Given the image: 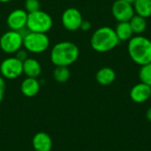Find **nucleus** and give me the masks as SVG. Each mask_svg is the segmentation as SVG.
Masks as SVG:
<instances>
[{"label": "nucleus", "mask_w": 151, "mask_h": 151, "mask_svg": "<svg viewBox=\"0 0 151 151\" xmlns=\"http://www.w3.org/2000/svg\"><path fill=\"white\" fill-rule=\"evenodd\" d=\"M23 46L31 53H42L50 46V39L44 33L29 32L23 36Z\"/></svg>", "instance_id": "nucleus-5"}, {"label": "nucleus", "mask_w": 151, "mask_h": 151, "mask_svg": "<svg viewBox=\"0 0 151 151\" xmlns=\"http://www.w3.org/2000/svg\"><path fill=\"white\" fill-rule=\"evenodd\" d=\"M115 33L120 42L122 41H129L134 36V32L131 28L129 21H123L119 22L115 28Z\"/></svg>", "instance_id": "nucleus-16"}, {"label": "nucleus", "mask_w": 151, "mask_h": 151, "mask_svg": "<svg viewBox=\"0 0 151 151\" xmlns=\"http://www.w3.org/2000/svg\"><path fill=\"white\" fill-rule=\"evenodd\" d=\"M146 118H147V119L151 122V107H150L149 109H148V111H147V112H146Z\"/></svg>", "instance_id": "nucleus-25"}, {"label": "nucleus", "mask_w": 151, "mask_h": 151, "mask_svg": "<svg viewBox=\"0 0 151 151\" xmlns=\"http://www.w3.org/2000/svg\"><path fill=\"white\" fill-rule=\"evenodd\" d=\"M32 145L35 151H50L52 149V140L48 134L39 132L34 135Z\"/></svg>", "instance_id": "nucleus-12"}, {"label": "nucleus", "mask_w": 151, "mask_h": 151, "mask_svg": "<svg viewBox=\"0 0 151 151\" xmlns=\"http://www.w3.org/2000/svg\"><path fill=\"white\" fill-rule=\"evenodd\" d=\"M52 25V18L43 11L38 10L36 12H30L27 15V27L30 32L46 34L51 29Z\"/></svg>", "instance_id": "nucleus-4"}, {"label": "nucleus", "mask_w": 151, "mask_h": 151, "mask_svg": "<svg viewBox=\"0 0 151 151\" xmlns=\"http://www.w3.org/2000/svg\"><path fill=\"white\" fill-rule=\"evenodd\" d=\"M150 100H151V94H150Z\"/></svg>", "instance_id": "nucleus-28"}, {"label": "nucleus", "mask_w": 151, "mask_h": 151, "mask_svg": "<svg viewBox=\"0 0 151 151\" xmlns=\"http://www.w3.org/2000/svg\"><path fill=\"white\" fill-rule=\"evenodd\" d=\"M12 0H0V3H8Z\"/></svg>", "instance_id": "nucleus-27"}, {"label": "nucleus", "mask_w": 151, "mask_h": 151, "mask_svg": "<svg viewBox=\"0 0 151 151\" xmlns=\"http://www.w3.org/2000/svg\"><path fill=\"white\" fill-rule=\"evenodd\" d=\"M129 24L131 26L134 34L135 35H142L143 32H145L147 28L146 19L137 14H134L133 16V18L129 20Z\"/></svg>", "instance_id": "nucleus-18"}, {"label": "nucleus", "mask_w": 151, "mask_h": 151, "mask_svg": "<svg viewBox=\"0 0 151 151\" xmlns=\"http://www.w3.org/2000/svg\"><path fill=\"white\" fill-rule=\"evenodd\" d=\"M40 2L39 0H26L25 1V10L27 13L36 12L40 10Z\"/></svg>", "instance_id": "nucleus-21"}, {"label": "nucleus", "mask_w": 151, "mask_h": 151, "mask_svg": "<svg viewBox=\"0 0 151 151\" xmlns=\"http://www.w3.org/2000/svg\"><path fill=\"white\" fill-rule=\"evenodd\" d=\"M82 21V15L77 8H67L62 14V24L68 31H76L80 29Z\"/></svg>", "instance_id": "nucleus-9"}, {"label": "nucleus", "mask_w": 151, "mask_h": 151, "mask_svg": "<svg viewBox=\"0 0 151 151\" xmlns=\"http://www.w3.org/2000/svg\"><path fill=\"white\" fill-rule=\"evenodd\" d=\"M133 6L135 14L145 19L151 16V0H135Z\"/></svg>", "instance_id": "nucleus-17"}, {"label": "nucleus", "mask_w": 151, "mask_h": 151, "mask_svg": "<svg viewBox=\"0 0 151 151\" xmlns=\"http://www.w3.org/2000/svg\"><path fill=\"white\" fill-rule=\"evenodd\" d=\"M41 73L42 66L36 59L27 58L25 61H23V73H25L27 77L37 78Z\"/></svg>", "instance_id": "nucleus-14"}, {"label": "nucleus", "mask_w": 151, "mask_h": 151, "mask_svg": "<svg viewBox=\"0 0 151 151\" xmlns=\"http://www.w3.org/2000/svg\"><path fill=\"white\" fill-rule=\"evenodd\" d=\"M90 28H91V23L88 20H84L83 19V21H82V23L81 25L80 29H81L83 31H88Z\"/></svg>", "instance_id": "nucleus-24"}, {"label": "nucleus", "mask_w": 151, "mask_h": 151, "mask_svg": "<svg viewBox=\"0 0 151 151\" xmlns=\"http://www.w3.org/2000/svg\"><path fill=\"white\" fill-rule=\"evenodd\" d=\"M122 1H125V2H127V3H129V4H134V1L135 0H122Z\"/></svg>", "instance_id": "nucleus-26"}, {"label": "nucleus", "mask_w": 151, "mask_h": 151, "mask_svg": "<svg viewBox=\"0 0 151 151\" xmlns=\"http://www.w3.org/2000/svg\"><path fill=\"white\" fill-rule=\"evenodd\" d=\"M21 93L27 97H33L36 96L40 90V83L36 78L27 77L20 85Z\"/></svg>", "instance_id": "nucleus-13"}, {"label": "nucleus", "mask_w": 151, "mask_h": 151, "mask_svg": "<svg viewBox=\"0 0 151 151\" xmlns=\"http://www.w3.org/2000/svg\"><path fill=\"white\" fill-rule=\"evenodd\" d=\"M120 41L119 40L114 28L111 27H101L92 35L90 44L94 50L104 53L115 49Z\"/></svg>", "instance_id": "nucleus-3"}, {"label": "nucleus", "mask_w": 151, "mask_h": 151, "mask_svg": "<svg viewBox=\"0 0 151 151\" xmlns=\"http://www.w3.org/2000/svg\"><path fill=\"white\" fill-rule=\"evenodd\" d=\"M27 50L25 49V50H23V49H20V50H19L17 52H16V58H18V59H19L20 61H25L28 57H27Z\"/></svg>", "instance_id": "nucleus-22"}, {"label": "nucleus", "mask_w": 151, "mask_h": 151, "mask_svg": "<svg viewBox=\"0 0 151 151\" xmlns=\"http://www.w3.org/2000/svg\"><path fill=\"white\" fill-rule=\"evenodd\" d=\"M71 76L68 66H56L53 72V77L56 81L59 83L66 82Z\"/></svg>", "instance_id": "nucleus-19"}, {"label": "nucleus", "mask_w": 151, "mask_h": 151, "mask_svg": "<svg viewBox=\"0 0 151 151\" xmlns=\"http://www.w3.org/2000/svg\"><path fill=\"white\" fill-rule=\"evenodd\" d=\"M22 46L23 35L19 33V31H7L0 38V48L5 53H16L21 49Z\"/></svg>", "instance_id": "nucleus-6"}, {"label": "nucleus", "mask_w": 151, "mask_h": 151, "mask_svg": "<svg viewBox=\"0 0 151 151\" xmlns=\"http://www.w3.org/2000/svg\"><path fill=\"white\" fill-rule=\"evenodd\" d=\"M151 87L140 82L135 84L130 90V98L136 104H142L150 98Z\"/></svg>", "instance_id": "nucleus-11"}, {"label": "nucleus", "mask_w": 151, "mask_h": 151, "mask_svg": "<svg viewBox=\"0 0 151 151\" xmlns=\"http://www.w3.org/2000/svg\"><path fill=\"white\" fill-rule=\"evenodd\" d=\"M139 78L141 82L151 87V62L141 66L139 71Z\"/></svg>", "instance_id": "nucleus-20"}, {"label": "nucleus", "mask_w": 151, "mask_h": 151, "mask_svg": "<svg viewBox=\"0 0 151 151\" xmlns=\"http://www.w3.org/2000/svg\"><path fill=\"white\" fill-rule=\"evenodd\" d=\"M127 51L134 63L142 66L151 62V40L137 35L127 43Z\"/></svg>", "instance_id": "nucleus-1"}, {"label": "nucleus", "mask_w": 151, "mask_h": 151, "mask_svg": "<svg viewBox=\"0 0 151 151\" xmlns=\"http://www.w3.org/2000/svg\"><path fill=\"white\" fill-rule=\"evenodd\" d=\"M116 79V73L111 67H103L99 69L96 74V81L102 86H108L113 83Z\"/></svg>", "instance_id": "nucleus-15"}, {"label": "nucleus", "mask_w": 151, "mask_h": 151, "mask_svg": "<svg viewBox=\"0 0 151 151\" xmlns=\"http://www.w3.org/2000/svg\"><path fill=\"white\" fill-rule=\"evenodd\" d=\"M5 88H6V85H5L4 78L1 75L0 76V102H2V100L4 99V92H5Z\"/></svg>", "instance_id": "nucleus-23"}, {"label": "nucleus", "mask_w": 151, "mask_h": 151, "mask_svg": "<svg viewBox=\"0 0 151 151\" xmlns=\"http://www.w3.org/2000/svg\"><path fill=\"white\" fill-rule=\"evenodd\" d=\"M0 73L5 79H16L23 73V62L16 57L7 58L0 64Z\"/></svg>", "instance_id": "nucleus-7"}, {"label": "nucleus", "mask_w": 151, "mask_h": 151, "mask_svg": "<svg viewBox=\"0 0 151 151\" xmlns=\"http://www.w3.org/2000/svg\"><path fill=\"white\" fill-rule=\"evenodd\" d=\"M80 50L72 42H60L51 50L50 60L56 66H69L79 58Z\"/></svg>", "instance_id": "nucleus-2"}, {"label": "nucleus", "mask_w": 151, "mask_h": 151, "mask_svg": "<svg viewBox=\"0 0 151 151\" xmlns=\"http://www.w3.org/2000/svg\"><path fill=\"white\" fill-rule=\"evenodd\" d=\"M27 15L26 10L23 9H16L12 11L7 17V25L11 28V30L19 31L27 27Z\"/></svg>", "instance_id": "nucleus-10"}, {"label": "nucleus", "mask_w": 151, "mask_h": 151, "mask_svg": "<svg viewBox=\"0 0 151 151\" xmlns=\"http://www.w3.org/2000/svg\"><path fill=\"white\" fill-rule=\"evenodd\" d=\"M111 13L114 19L119 22L129 21L135 14L133 4L122 0H116L113 3Z\"/></svg>", "instance_id": "nucleus-8"}]
</instances>
